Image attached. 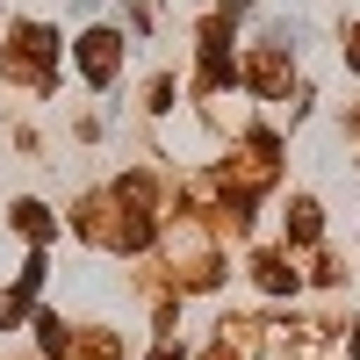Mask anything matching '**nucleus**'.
<instances>
[{"label":"nucleus","instance_id":"1","mask_svg":"<svg viewBox=\"0 0 360 360\" xmlns=\"http://www.w3.org/2000/svg\"><path fill=\"white\" fill-rule=\"evenodd\" d=\"M79 65H86V79H94V86H108V79H115V65H123V37L94 29V37H86V51H79Z\"/></svg>","mask_w":360,"mask_h":360}]
</instances>
